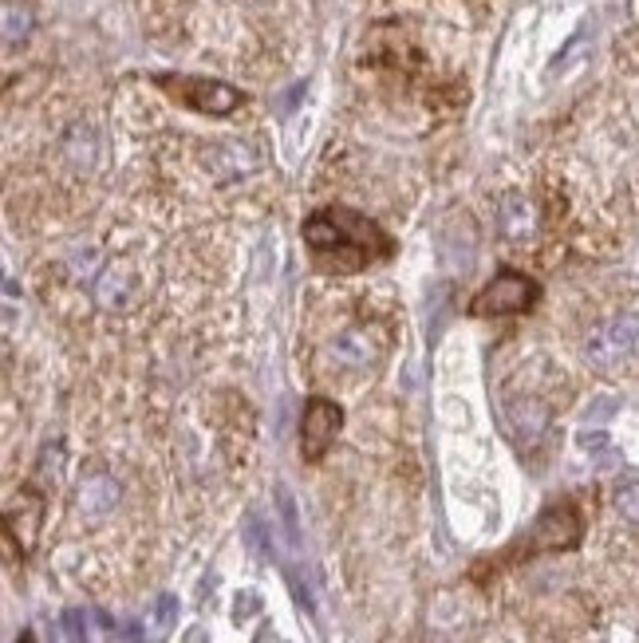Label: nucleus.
Instances as JSON below:
<instances>
[{"mask_svg": "<svg viewBox=\"0 0 639 643\" xmlns=\"http://www.w3.org/2000/svg\"><path fill=\"white\" fill-rule=\"evenodd\" d=\"M383 352H387V332L380 324H352L328 344V359L340 372H367L380 364Z\"/></svg>", "mask_w": 639, "mask_h": 643, "instance_id": "f03ea898", "label": "nucleus"}, {"mask_svg": "<svg viewBox=\"0 0 639 643\" xmlns=\"http://www.w3.org/2000/svg\"><path fill=\"white\" fill-rule=\"evenodd\" d=\"M616 513L628 517V522H639V486H623L616 494Z\"/></svg>", "mask_w": 639, "mask_h": 643, "instance_id": "f8f14e48", "label": "nucleus"}, {"mask_svg": "<svg viewBox=\"0 0 639 643\" xmlns=\"http://www.w3.org/2000/svg\"><path fill=\"white\" fill-rule=\"evenodd\" d=\"M304 237H308L316 249H336V245H360L367 253V245H380L383 249V234L372 226V221L355 218V214H344V209H332V214H316V218L304 226Z\"/></svg>", "mask_w": 639, "mask_h": 643, "instance_id": "7ed1b4c3", "label": "nucleus"}, {"mask_svg": "<svg viewBox=\"0 0 639 643\" xmlns=\"http://www.w3.org/2000/svg\"><path fill=\"white\" fill-rule=\"evenodd\" d=\"M119 505V482L107 469H87L76 486V513L83 522H104L107 513Z\"/></svg>", "mask_w": 639, "mask_h": 643, "instance_id": "0eeeda50", "label": "nucleus"}, {"mask_svg": "<svg viewBox=\"0 0 639 643\" xmlns=\"http://www.w3.org/2000/svg\"><path fill=\"white\" fill-rule=\"evenodd\" d=\"M344 423L340 407L332 399H312L308 410H304V423H301V451L308 462H320L324 451L336 443V431Z\"/></svg>", "mask_w": 639, "mask_h": 643, "instance_id": "39448f33", "label": "nucleus"}, {"mask_svg": "<svg viewBox=\"0 0 639 643\" xmlns=\"http://www.w3.org/2000/svg\"><path fill=\"white\" fill-rule=\"evenodd\" d=\"M537 300V285L529 277H521V273H501L493 285L482 288V296H478V313H521V308H529Z\"/></svg>", "mask_w": 639, "mask_h": 643, "instance_id": "423d86ee", "label": "nucleus"}, {"mask_svg": "<svg viewBox=\"0 0 639 643\" xmlns=\"http://www.w3.org/2000/svg\"><path fill=\"white\" fill-rule=\"evenodd\" d=\"M32 4L28 0H4V44L17 48L32 32Z\"/></svg>", "mask_w": 639, "mask_h": 643, "instance_id": "9b49d317", "label": "nucleus"}, {"mask_svg": "<svg viewBox=\"0 0 639 643\" xmlns=\"http://www.w3.org/2000/svg\"><path fill=\"white\" fill-rule=\"evenodd\" d=\"M584 356L604 372H616L623 364L639 359V313H623L616 320L600 324L584 344Z\"/></svg>", "mask_w": 639, "mask_h": 643, "instance_id": "f257e3e1", "label": "nucleus"}, {"mask_svg": "<svg viewBox=\"0 0 639 643\" xmlns=\"http://www.w3.org/2000/svg\"><path fill=\"white\" fill-rule=\"evenodd\" d=\"M498 234L505 245H525L537 234V209L521 194H510L498 209Z\"/></svg>", "mask_w": 639, "mask_h": 643, "instance_id": "1a4fd4ad", "label": "nucleus"}, {"mask_svg": "<svg viewBox=\"0 0 639 643\" xmlns=\"http://www.w3.org/2000/svg\"><path fill=\"white\" fill-rule=\"evenodd\" d=\"M580 537V522H577V513L572 510H549L537 522V533H533V548H569L577 545Z\"/></svg>", "mask_w": 639, "mask_h": 643, "instance_id": "9d476101", "label": "nucleus"}, {"mask_svg": "<svg viewBox=\"0 0 639 643\" xmlns=\"http://www.w3.org/2000/svg\"><path fill=\"white\" fill-rule=\"evenodd\" d=\"M91 296L104 313H122L139 300V269L127 257H111L99 265V273L91 277Z\"/></svg>", "mask_w": 639, "mask_h": 643, "instance_id": "20e7f679", "label": "nucleus"}, {"mask_svg": "<svg viewBox=\"0 0 639 643\" xmlns=\"http://www.w3.org/2000/svg\"><path fill=\"white\" fill-rule=\"evenodd\" d=\"M181 103H190L201 115H229L242 107V91L229 88V83H209V79H181L178 88Z\"/></svg>", "mask_w": 639, "mask_h": 643, "instance_id": "6e6552de", "label": "nucleus"}]
</instances>
